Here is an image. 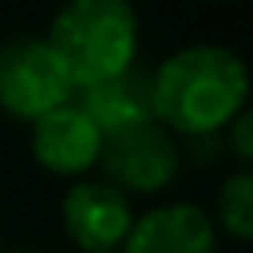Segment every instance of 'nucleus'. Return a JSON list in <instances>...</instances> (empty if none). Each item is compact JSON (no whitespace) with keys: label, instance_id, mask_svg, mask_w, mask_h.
<instances>
[{"label":"nucleus","instance_id":"1","mask_svg":"<svg viewBox=\"0 0 253 253\" xmlns=\"http://www.w3.org/2000/svg\"><path fill=\"white\" fill-rule=\"evenodd\" d=\"M242 108H250V71L227 45H182L153 67V119L175 138L216 134Z\"/></svg>","mask_w":253,"mask_h":253},{"label":"nucleus","instance_id":"2","mask_svg":"<svg viewBox=\"0 0 253 253\" xmlns=\"http://www.w3.org/2000/svg\"><path fill=\"white\" fill-rule=\"evenodd\" d=\"M45 41L60 56L75 89H82L138 63L142 23L130 0H63Z\"/></svg>","mask_w":253,"mask_h":253},{"label":"nucleus","instance_id":"3","mask_svg":"<svg viewBox=\"0 0 253 253\" xmlns=\"http://www.w3.org/2000/svg\"><path fill=\"white\" fill-rule=\"evenodd\" d=\"M71 97L75 82L45 38L15 34L0 41V112L8 119L34 123Z\"/></svg>","mask_w":253,"mask_h":253},{"label":"nucleus","instance_id":"4","mask_svg":"<svg viewBox=\"0 0 253 253\" xmlns=\"http://www.w3.org/2000/svg\"><path fill=\"white\" fill-rule=\"evenodd\" d=\"M182 168L186 164H182L179 138L157 119H149V123L104 134L97 171L126 198H160L179 182Z\"/></svg>","mask_w":253,"mask_h":253},{"label":"nucleus","instance_id":"5","mask_svg":"<svg viewBox=\"0 0 253 253\" xmlns=\"http://www.w3.org/2000/svg\"><path fill=\"white\" fill-rule=\"evenodd\" d=\"M134 216V198L101 175L71 179L60 198V227L79 253H119Z\"/></svg>","mask_w":253,"mask_h":253},{"label":"nucleus","instance_id":"6","mask_svg":"<svg viewBox=\"0 0 253 253\" xmlns=\"http://www.w3.org/2000/svg\"><path fill=\"white\" fill-rule=\"evenodd\" d=\"M26 126H30V157L41 171L56 175V179H67V182L97 171L104 134L75 104V97L67 104H60V108L38 116Z\"/></svg>","mask_w":253,"mask_h":253},{"label":"nucleus","instance_id":"7","mask_svg":"<svg viewBox=\"0 0 253 253\" xmlns=\"http://www.w3.org/2000/svg\"><path fill=\"white\" fill-rule=\"evenodd\" d=\"M119 253H220V231L194 201H160L134 216Z\"/></svg>","mask_w":253,"mask_h":253},{"label":"nucleus","instance_id":"8","mask_svg":"<svg viewBox=\"0 0 253 253\" xmlns=\"http://www.w3.org/2000/svg\"><path fill=\"white\" fill-rule=\"evenodd\" d=\"M75 104L97 123L101 134H116L126 126L153 119V71L142 63H130L126 71L104 82L75 89Z\"/></svg>","mask_w":253,"mask_h":253},{"label":"nucleus","instance_id":"9","mask_svg":"<svg viewBox=\"0 0 253 253\" xmlns=\"http://www.w3.org/2000/svg\"><path fill=\"white\" fill-rule=\"evenodd\" d=\"M209 216H212L220 238H231V242H250L253 238V171L250 168H231L220 179Z\"/></svg>","mask_w":253,"mask_h":253},{"label":"nucleus","instance_id":"10","mask_svg":"<svg viewBox=\"0 0 253 253\" xmlns=\"http://www.w3.org/2000/svg\"><path fill=\"white\" fill-rule=\"evenodd\" d=\"M220 134H223V149L235 160V168H250V160H253V116H250V108L238 112Z\"/></svg>","mask_w":253,"mask_h":253},{"label":"nucleus","instance_id":"11","mask_svg":"<svg viewBox=\"0 0 253 253\" xmlns=\"http://www.w3.org/2000/svg\"><path fill=\"white\" fill-rule=\"evenodd\" d=\"M15 253H41V250H15Z\"/></svg>","mask_w":253,"mask_h":253},{"label":"nucleus","instance_id":"12","mask_svg":"<svg viewBox=\"0 0 253 253\" xmlns=\"http://www.w3.org/2000/svg\"><path fill=\"white\" fill-rule=\"evenodd\" d=\"M0 253H4V250H0Z\"/></svg>","mask_w":253,"mask_h":253}]
</instances>
